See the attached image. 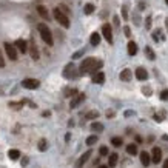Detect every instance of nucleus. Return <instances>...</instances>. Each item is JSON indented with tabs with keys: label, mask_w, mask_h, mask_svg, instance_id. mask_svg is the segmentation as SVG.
<instances>
[{
	"label": "nucleus",
	"mask_w": 168,
	"mask_h": 168,
	"mask_svg": "<svg viewBox=\"0 0 168 168\" xmlns=\"http://www.w3.org/2000/svg\"><path fill=\"white\" fill-rule=\"evenodd\" d=\"M37 30L39 33H40V37L43 39V42L49 46H53L54 45V40H53V33H51V30L46 26L45 23H39L37 25Z\"/></svg>",
	"instance_id": "1"
},
{
	"label": "nucleus",
	"mask_w": 168,
	"mask_h": 168,
	"mask_svg": "<svg viewBox=\"0 0 168 168\" xmlns=\"http://www.w3.org/2000/svg\"><path fill=\"white\" fill-rule=\"evenodd\" d=\"M99 65L100 62H96L93 57H86L80 65V74H86L89 70H94V67H99Z\"/></svg>",
	"instance_id": "2"
},
{
	"label": "nucleus",
	"mask_w": 168,
	"mask_h": 168,
	"mask_svg": "<svg viewBox=\"0 0 168 168\" xmlns=\"http://www.w3.org/2000/svg\"><path fill=\"white\" fill-rule=\"evenodd\" d=\"M54 19L62 25L63 28H70V19H68V16L65 14V12H62L59 8L54 9Z\"/></svg>",
	"instance_id": "3"
},
{
	"label": "nucleus",
	"mask_w": 168,
	"mask_h": 168,
	"mask_svg": "<svg viewBox=\"0 0 168 168\" xmlns=\"http://www.w3.org/2000/svg\"><path fill=\"white\" fill-rule=\"evenodd\" d=\"M5 51H6V56L9 57V60H17V49L14 45L11 43H5Z\"/></svg>",
	"instance_id": "4"
},
{
	"label": "nucleus",
	"mask_w": 168,
	"mask_h": 168,
	"mask_svg": "<svg viewBox=\"0 0 168 168\" xmlns=\"http://www.w3.org/2000/svg\"><path fill=\"white\" fill-rule=\"evenodd\" d=\"M22 85H23V88H26V89H36V88H39L40 82H39L37 79H25L22 82Z\"/></svg>",
	"instance_id": "5"
},
{
	"label": "nucleus",
	"mask_w": 168,
	"mask_h": 168,
	"mask_svg": "<svg viewBox=\"0 0 168 168\" xmlns=\"http://www.w3.org/2000/svg\"><path fill=\"white\" fill-rule=\"evenodd\" d=\"M102 33H103V37L107 39L108 43H113V33H111V25L110 23H105L102 26Z\"/></svg>",
	"instance_id": "6"
},
{
	"label": "nucleus",
	"mask_w": 168,
	"mask_h": 168,
	"mask_svg": "<svg viewBox=\"0 0 168 168\" xmlns=\"http://www.w3.org/2000/svg\"><path fill=\"white\" fill-rule=\"evenodd\" d=\"M151 160L154 163H159L162 160V150L159 147H154L153 148V151H151Z\"/></svg>",
	"instance_id": "7"
},
{
	"label": "nucleus",
	"mask_w": 168,
	"mask_h": 168,
	"mask_svg": "<svg viewBox=\"0 0 168 168\" xmlns=\"http://www.w3.org/2000/svg\"><path fill=\"white\" fill-rule=\"evenodd\" d=\"M30 56H31V59L33 60H39V49H37V46H36V43L33 42L31 45H30Z\"/></svg>",
	"instance_id": "8"
},
{
	"label": "nucleus",
	"mask_w": 168,
	"mask_h": 168,
	"mask_svg": "<svg viewBox=\"0 0 168 168\" xmlns=\"http://www.w3.org/2000/svg\"><path fill=\"white\" fill-rule=\"evenodd\" d=\"M140 162H142V165H144V166H148V165L151 163V156H150L148 153L142 151V153H140Z\"/></svg>",
	"instance_id": "9"
},
{
	"label": "nucleus",
	"mask_w": 168,
	"mask_h": 168,
	"mask_svg": "<svg viewBox=\"0 0 168 168\" xmlns=\"http://www.w3.org/2000/svg\"><path fill=\"white\" fill-rule=\"evenodd\" d=\"M93 82H94V83H97V85H102L103 82H105V74H103L102 71L96 73V74L93 76Z\"/></svg>",
	"instance_id": "10"
},
{
	"label": "nucleus",
	"mask_w": 168,
	"mask_h": 168,
	"mask_svg": "<svg viewBox=\"0 0 168 168\" xmlns=\"http://www.w3.org/2000/svg\"><path fill=\"white\" fill-rule=\"evenodd\" d=\"M131 77H133L131 70H128V68L120 73V80H123V82H131Z\"/></svg>",
	"instance_id": "11"
},
{
	"label": "nucleus",
	"mask_w": 168,
	"mask_h": 168,
	"mask_svg": "<svg viewBox=\"0 0 168 168\" xmlns=\"http://www.w3.org/2000/svg\"><path fill=\"white\" fill-rule=\"evenodd\" d=\"M136 77L139 80H147V77H148V73L145 68H137L136 70Z\"/></svg>",
	"instance_id": "12"
},
{
	"label": "nucleus",
	"mask_w": 168,
	"mask_h": 168,
	"mask_svg": "<svg viewBox=\"0 0 168 168\" xmlns=\"http://www.w3.org/2000/svg\"><path fill=\"white\" fill-rule=\"evenodd\" d=\"M91 154H93V151H91V150H88L86 153H83V154H82V157L79 159V162H77V166L83 165V163H85V162H86V160L89 159V156H91Z\"/></svg>",
	"instance_id": "13"
},
{
	"label": "nucleus",
	"mask_w": 168,
	"mask_h": 168,
	"mask_svg": "<svg viewBox=\"0 0 168 168\" xmlns=\"http://www.w3.org/2000/svg\"><path fill=\"white\" fill-rule=\"evenodd\" d=\"M37 12H39V14H40V17H43L45 20L49 19V14H48V11H46V8H45L43 5H39V6H37Z\"/></svg>",
	"instance_id": "14"
},
{
	"label": "nucleus",
	"mask_w": 168,
	"mask_h": 168,
	"mask_svg": "<svg viewBox=\"0 0 168 168\" xmlns=\"http://www.w3.org/2000/svg\"><path fill=\"white\" fill-rule=\"evenodd\" d=\"M16 45H17V48L20 49V53H26L28 46H26V42H25L23 39H19V40L16 42Z\"/></svg>",
	"instance_id": "15"
},
{
	"label": "nucleus",
	"mask_w": 168,
	"mask_h": 168,
	"mask_svg": "<svg viewBox=\"0 0 168 168\" xmlns=\"http://www.w3.org/2000/svg\"><path fill=\"white\" fill-rule=\"evenodd\" d=\"M128 54H130V56H136L137 54V45L134 42H128Z\"/></svg>",
	"instance_id": "16"
},
{
	"label": "nucleus",
	"mask_w": 168,
	"mask_h": 168,
	"mask_svg": "<svg viewBox=\"0 0 168 168\" xmlns=\"http://www.w3.org/2000/svg\"><path fill=\"white\" fill-rule=\"evenodd\" d=\"M117 154L116 153H113V154H110V157H108V166L110 168H113V166H116V163H117Z\"/></svg>",
	"instance_id": "17"
},
{
	"label": "nucleus",
	"mask_w": 168,
	"mask_h": 168,
	"mask_svg": "<svg viewBox=\"0 0 168 168\" xmlns=\"http://www.w3.org/2000/svg\"><path fill=\"white\" fill-rule=\"evenodd\" d=\"M89 42H91V45H99L100 43V36H99V33H93L91 34V37H89Z\"/></svg>",
	"instance_id": "18"
},
{
	"label": "nucleus",
	"mask_w": 168,
	"mask_h": 168,
	"mask_svg": "<svg viewBox=\"0 0 168 168\" xmlns=\"http://www.w3.org/2000/svg\"><path fill=\"white\" fill-rule=\"evenodd\" d=\"M8 156H9V159H12V160H17V159L20 157V151H19V150H9V151H8Z\"/></svg>",
	"instance_id": "19"
},
{
	"label": "nucleus",
	"mask_w": 168,
	"mask_h": 168,
	"mask_svg": "<svg viewBox=\"0 0 168 168\" xmlns=\"http://www.w3.org/2000/svg\"><path fill=\"white\" fill-rule=\"evenodd\" d=\"M83 99H85V96H83V94H79L76 99H73V100H71V108H76V107L79 105V103H80Z\"/></svg>",
	"instance_id": "20"
},
{
	"label": "nucleus",
	"mask_w": 168,
	"mask_h": 168,
	"mask_svg": "<svg viewBox=\"0 0 168 168\" xmlns=\"http://www.w3.org/2000/svg\"><path fill=\"white\" fill-rule=\"evenodd\" d=\"M126 153L131 154V156H134V154H137V145L136 144H130L126 147Z\"/></svg>",
	"instance_id": "21"
},
{
	"label": "nucleus",
	"mask_w": 168,
	"mask_h": 168,
	"mask_svg": "<svg viewBox=\"0 0 168 168\" xmlns=\"http://www.w3.org/2000/svg\"><path fill=\"white\" fill-rule=\"evenodd\" d=\"M63 76H65V77H73L74 76V67L73 65H67L65 71H63Z\"/></svg>",
	"instance_id": "22"
},
{
	"label": "nucleus",
	"mask_w": 168,
	"mask_h": 168,
	"mask_svg": "<svg viewBox=\"0 0 168 168\" xmlns=\"http://www.w3.org/2000/svg\"><path fill=\"white\" fill-rule=\"evenodd\" d=\"M91 128H93V131H103V125L100 123V122H93V125H91Z\"/></svg>",
	"instance_id": "23"
},
{
	"label": "nucleus",
	"mask_w": 168,
	"mask_h": 168,
	"mask_svg": "<svg viewBox=\"0 0 168 168\" xmlns=\"http://www.w3.org/2000/svg\"><path fill=\"white\" fill-rule=\"evenodd\" d=\"M94 12V5L93 3H86L85 5V14H93Z\"/></svg>",
	"instance_id": "24"
},
{
	"label": "nucleus",
	"mask_w": 168,
	"mask_h": 168,
	"mask_svg": "<svg viewBox=\"0 0 168 168\" xmlns=\"http://www.w3.org/2000/svg\"><path fill=\"white\" fill-rule=\"evenodd\" d=\"M145 51H147V56H148V59H150V60H154V59H156V54L153 53V49H151V48H148V46H147V48H145Z\"/></svg>",
	"instance_id": "25"
},
{
	"label": "nucleus",
	"mask_w": 168,
	"mask_h": 168,
	"mask_svg": "<svg viewBox=\"0 0 168 168\" xmlns=\"http://www.w3.org/2000/svg\"><path fill=\"white\" fill-rule=\"evenodd\" d=\"M48 148V145H46V140L45 139H42L40 142H39V151H45Z\"/></svg>",
	"instance_id": "26"
},
{
	"label": "nucleus",
	"mask_w": 168,
	"mask_h": 168,
	"mask_svg": "<svg viewBox=\"0 0 168 168\" xmlns=\"http://www.w3.org/2000/svg\"><path fill=\"white\" fill-rule=\"evenodd\" d=\"M111 144H113L114 147H120V145H122V139H120V137H113V139H111Z\"/></svg>",
	"instance_id": "27"
},
{
	"label": "nucleus",
	"mask_w": 168,
	"mask_h": 168,
	"mask_svg": "<svg viewBox=\"0 0 168 168\" xmlns=\"http://www.w3.org/2000/svg\"><path fill=\"white\" fill-rule=\"evenodd\" d=\"M96 142H97V136H89L86 139V145H94Z\"/></svg>",
	"instance_id": "28"
},
{
	"label": "nucleus",
	"mask_w": 168,
	"mask_h": 168,
	"mask_svg": "<svg viewBox=\"0 0 168 168\" xmlns=\"http://www.w3.org/2000/svg\"><path fill=\"white\" fill-rule=\"evenodd\" d=\"M96 117H99V111H89L86 114V119H96Z\"/></svg>",
	"instance_id": "29"
},
{
	"label": "nucleus",
	"mask_w": 168,
	"mask_h": 168,
	"mask_svg": "<svg viewBox=\"0 0 168 168\" xmlns=\"http://www.w3.org/2000/svg\"><path fill=\"white\" fill-rule=\"evenodd\" d=\"M99 153H100V156H108V153H110V150H108L107 147H100Z\"/></svg>",
	"instance_id": "30"
},
{
	"label": "nucleus",
	"mask_w": 168,
	"mask_h": 168,
	"mask_svg": "<svg viewBox=\"0 0 168 168\" xmlns=\"http://www.w3.org/2000/svg\"><path fill=\"white\" fill-rule=\"evenodd\" d=\"M160 99L162 100H168V89H163V91L160 93Z\"/></svg>",
	"instance_id": "31"
},
{
	"label": "nucleus",
	"mask_w": 168,
	"mask_h": 168,
	"mask_svg": "<svg viewBox=\"0 0 168 168\" xmlns=\"http://www.w3.org/2000/svg\"><path fill=\"white\" fill-rule=\"evenodd\" d=\"M3 67H5V59H3L2 51H0V68H3Z\"/></svg>",
	"instance_id": "32"
},
{
	"label": "nucleus",
	"mask_w": 168,
	"mask_h": 168,
	"mask_svg": "<svg viewBox=\"0 0 168 168\" xmlns=\"http://www.w3.org/2000/svg\"><path fill=\"white\" fill-rule=\"evenodd\" d=\"M11 107L14 108V110H20L22 108V103H11Z\"/></svg>",
	"instance_id": "33"
},
{
	"label": "nucleus",
	"mask_w": 168,
	"mask_h": 168,
	"mask_svg": "<svg viewBox=\"0 0 168 168\" xmlns=\"http://www.w3.org/2000/svg\"><path fill=\"white\" fill-rule=\"evenodd\" d=\"M123 33H125V36H126V37H130V34H131V33H130V28H128V26H125V28H123Z\"/></svg>",
	"instance_id": "34"
},
{
	"label": "nucleus",
	"mask_w": 168,
	"mask_h": 168,
	"mask_svg": "<svg viewBox=\"0 0 168 168\" xmlns=\"http://www.w3.org/2000/svg\"><path fill=\"white\" fill-rule=\"evenodd\" d=\"M122 16H123V17H125V19H126V17H128V14H126V8H125V6H123V8H122Z\"/></svg>",
	"instance_id": "35"
},
{
	"label": "nucleus",
	"mask_w": 168,
	"mask_h": 168,
	"mask_svg": "<svg viewBox=\"0 0 168 168\" xmlns=\"http://www.w3.org/2000/svg\"><path fill=\"white\" fill-rule=\"evenodd\" d=\"M151 26V17H147V28Z\"/></svg>",
	"instance_id": "36"
},
{
	"label": "nucleus",
	"mask_w": 168,
	"mask_h": 168,
	"mask_svg": "<svg viewBox=\"0 0 168 168\" xmlns=\"http://www.w3.org/2000/svg\"><path fill=\"white\" fill-rule=\"evenodd\" d=\"M28 163V157H23L22 159V165H26Z\"/></svg>",
	"instance_id": "37"
},
{
	"label": "nucleus",
	"mask_w": 168,
	"mask_h": 168,
	"mask_svg": "<svg viewBox=\"0 0 168 168\" xmlns=\"http://www.w3.org/2000/svg\"><path fill=\"white\" fill-rule=\"evenodd\" d=\"M162 168H168V159L163 162V166H162Z\"/></svg>",
	"instance_id": "38"
},
{
	"label": "nucleus",
	"mask_w": 168,
	"mask_h": 168,
	"mask_svg": "<svg viewBox=\"0 0 168 168\" xmlns=\"http://www.w3.org/2000/svg\"><path fill=\"white\" fill-rule=\"evenodd\" d=\"M99 168H110V166H107V165H100Z\"/></svg>",
	"instance_id": "39"
},
{
	"label": "nucleus",
	"mask_w": 168,
	"mask_h": 168,
	"mask_svg": "<svg viewBox=\"0 0 168 168\" xmlns=\"http://www.w3.org/2000/svg\"><path fill=\"white\" fill-rule=\"evenodd\" d=\"M165 23H166V28H168V19H166V20H165Z\"/></svg>",
	"instance_id": "40"
},
{
	"label": "nucleus",
	"mask_w": 168,
	"mask_h": 168,
	"mask_svg": "<svg viewBox=\"0 0 168 168\" xmlns=\"http://www.w3.org/2000/svg\"><path fill=\"white\" fill-rule=\"evenodd\" d=\"M165 2H166V5H168V0H165Z\"/></svg>",
	"instance_id": "41"
}]
</instances>
